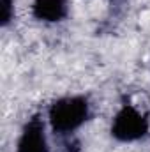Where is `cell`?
Wrapping results in <instances>:
<instances>
[{
  "instance_id": "1",
  "label": "cell",
  "mask_w": 150,
  "mask_h": 152,
  "mask_svg": "<svg viewBox=\"0 0 150 152\" xmlns=\"http://www.w3.org/2000/svg\"><path fill=\"white\" fill-rule=\"evenodd\" d=\"M90 118V103L85 96H66L48 108V124L58 136H71Z\"/></svg>"
},
{
  "instance_id": "2",
  "label": "cell",
  "mask_w": 150,
  "mask_h": 152,
  "mask_svg": "<svg viewBox=\"0 0 150 152\" xmlns=\"http://www.w3.org/2000/svg\"><path fill=\"white\" fill-rule=\"evenodd\" d=\"M150 122L149 117L141 113L136 106L125 103L118 108L111 120V136L117 142L122 143H131L145 138L149 134Z\"/></svg>"
},
{
  "instance_id": "3",
  "label": "cell",
  "mask_w": 150,
  "mask_h": 152,
  "mask_svg": "<svg viewBox=\"0 0 150 152\" xmlns=\"http://www.w3.org/2000/svg\"><path fill=\"white\" fill-rule=\"evenodd\" d=\"M16 152H50L46 124L39 113L32 115L25 122L16 142Z\"/></svg>"
},
{
  "instance_id": "4",
  "label": "cell",
  "mask_w": 150,
  "mask_h": 152,
  "mask_svg": "<svg viewBox=\"0 0 150 152\" xmlns=\"http://www.w3.org/2000/svg\"><path fill=\"white\" fill-rule=\"evenodd\" d=\"M69 14V0H32V16L42 23H60Z\"/></svg>"
},
{
  "instance_id": "5",
  "label": "cell",
  "mask_w": 150,
  "mask_h": 152,
  "mask_svg": "<svg viewBox=\"0 0 150 152\" xmlns=\"http://www.w3.org/2000/svg\"><path fill=\"white\" fill-rule=\"evenodd\" d=\"M14 20V0H0V25L5 28Z\"/></svg>"
},
{
  "instance_id": "6",
  "label": "cell",
  "mask_w": 150,
  "mask_h": 152,
  "mask_svg": "<svg viewBox=\"0 0 150 152\" xmlns=\"http://www.w3.org/2000/svg\"><path fill=\"white\" fill-rule=\"evenodd\" d=\"M108 4H110L111 7H122V5L127 4V0H108Z\"/></svg>"
}]
</instances>
